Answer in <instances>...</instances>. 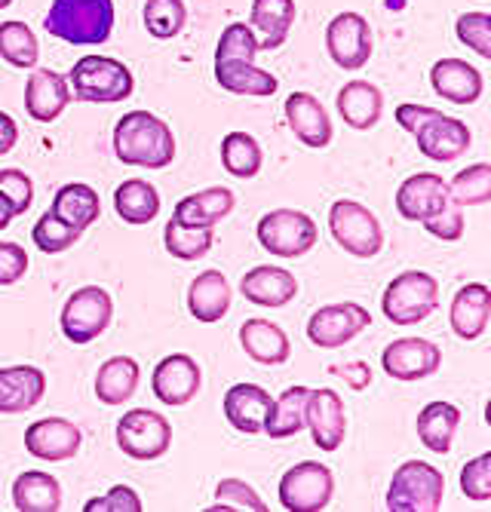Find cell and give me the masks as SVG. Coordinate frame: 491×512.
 I'll list each match as a JSON object with an SVG mask.
<instances>
[{"instance_id": "cell-39", "label": "cell", "mask_w": 491, "mask_h": 512, "mask_svg": "<svg viewBox=\"0 0 491 512\" xmlns=\"http://www.w3.org/2000/svg\"><path fill=\"white\" fill-rule=\"evenodd\" d=\"M0 59L13 68H37L40 43L25 22H0Z\"/></svg>"}, {"instance_id": "cell-47", "label": "cell", "mask_w": 491, "mask_h": 512, "mask_svg": "<svg viewBox=\"0 0 491 512\" xmlns=\"http://www.w3.org/2000/svg\"><path fill=\"white\" fill-rule=\"evenodd\" d=\"M461 494L467 500H491V451H482L461 470Z\"/></svg>"}, {"instance_id": "cell-55", "label": "cell", "mask_w": 491, "mask_h": 512, "mask_svg": "<svg viewBox=\"0 0 491 512\" xmlns=\"http://www.w3.org/2000/svg\"><path fill=\"white\" fill-rule=\"evenodd\" d=\"M13 218H16V215H13V209H10V203H7L4 197H0V230H7Z\"/></svg>"}, {"instance_id": "cell-20", "label": "cell", "mask_w": 491, "mask_h": 512, "mask_svg": "<svg viewBox=\"0 0 491 512\" xmlns=\"http://www.w3.org/2000/svg\"><path fill=\"white\" fill-rule=\"evenodd\" d=\"M71 102L68 80L59 71L50 68H31L28 86H25V111L37 123H53L62 117V111Z\"/></svg>"}, {"instance_id": "cell-35", "label": "cell", "mask_w": 491, "mask_h": 512, "mask_svg": "<svg viewBox=\"0 0 491 512\" xmlns=\"http://www.w3.org/2000/svg\"><path fill=\"white\" fill-rule=\"evenodd\" d=\"M13 506L19 512H59L62 509V485L40 470H25L13 482Z\"/></svg>"}, {"instance_id": "cell-25", "label": "cell", "mask_w": 491, "mask_h": 512, "mask_svg": "<svg viewBox=\"0 0 491 512\" xmlns=\"http://www.w3.org/2000/svg\"><path fill=\"white\" fill-rule=\"evenodd\" d=\"M271 393L258 384H234L228 393H225V417L228 424L237 430V433H246V436H258L264 433V417L271 411Z\"/></svg>"}, {"instance_id": "cell-23", "label": "cell", "mask_w": 491, "mask_h": 512, "mask_svg": "<svg viewBox=\"0 0 491 512\" xmlns=\"http://www.w3.org/2000/svg\"><path fill=\"white\" fill-rule=\"evenodd\" d=\"M47 393V375L34 365L0 368V414H22L40 405Z\"/></svg>"}, {"instance_id": "cell-13", "label": "cell", "mask_w": 491, "mask_h": 512, "mask_svg": "<svg viewBox=\"0 0 491 512\" xmlns=\"http://www.w3.org/2000/svg\"><path fill=\"white\" fill-rule=\"evenodd\" d=\"M384 375L399 384H415L436 375L442 365V350L427 338H399L381 353Z\"/></svg>"}, {"instance_id": "cell-26", "label": "cell", "mask_w": 491, "mask_h": 512, "mask_svg": "<svg viewBox=\"0 0 491 512\" xmlns=\"http://www.w3.org/2000/svg\"><path fill=\"white\" fill-rule=\"evenodd\" d=\"M335 105H338L341 120L350 129L366 132V129L378 126L381 111H384V96H381V89L375 83H369V80H350L338 92Z\"/></svg>"}, {"instance_id": "cell-21", "label": "cell", "mask_w": 491, "mask_h": 512, "mask_svg": "<svg viewBox=\"0 0 491 512\" xmlns=\"http://www.w3.org/2000/svg\"><path fill=\"white\" fill-rule=\"evenodd\" d=\"M286 111V123L295 132V138L307 148H329L332 142V120L326 114V108L320 105L317 96L310 92H292L283 105Z\"/></svg>"}, {"instance_id": "cell-50", "label": "cell", "mask_w": 491, "mask_h": 512, "mask_svg": "<svg viewBox=\"0 0 491 512\" xmlns=\"http://www.w3.org/2000/svg\"><path fill=\"white\" fill-rule=\"evenodd\" d=\"M421 224L427 227L430 237H436L442 243H458L464 237V212H461L458 203H449L439 215H433V218H427Z\"/></svg>"}, {"instance_id": "cell-49", "label": "cell", "mask_w": 491, "mask_h": 512, "mask_svg": "<svg viewBox=\"0 0 491 512\" xmlns=\"http://www.w3.org/2000/svg\"><path fill=\"white\" fill-rule=\"evenodd\" d=\"M142 497L129 485H114L108 494L86 500L83 512H142Z\"/></svg>"}, {"instance_id": "cell-27", "label": "cell", "mask_w": 491, "mask_h": 512, "mask_svg": "<svg viewBox=\"0 0 491 512\" xmlns=\"http://www.w3.org/2000/svg\"><path fill=\"white\" fill-rule=\"evenodd\" d=\"M188 310L197 322H218L231 310V283L221 270H203L188 289Z\"/></svg>"}, {"instance_id": "cell-45", "label": "cell", "mask_w": 491, "mask_h": 512, "mask_svg": "<svg viewBox=\"0 0 491 512\" xmlns=\"http://www.w3.org/2000/svg\"><path fill=\"white\" fill-rule=\"evenodd\" d=\"M212 509H237V512H264V500L252 485L243 479H221L215 488V506Z\"/></svg>"}, {"instance_id": "cell-9", "label": "cell", "mask_w": 491, "mask_h": 512, "mask_svg": "<svg viewBox=\"0 0 491 512\" xmlns=\"http://www.w3.org/2000/svg\"><path fill=\"white\" fill-rule=\"evenodd\" d=\"M172 445V427L160 411L129 408L117 421V448L132 460H157Z\"/></svg>"}, {"instance_id": "cell-33", "label": "cell", "mask_w": 491, "mask_h": 512, "mask_svg": "<svg viewBox=\"0 0 491 512\" xmlns=\"http://www.w3.org/2000/svg\"><path fill=\"white\" fill-rule=\"evenodd\" d=\"M461 424V408L452 402H430L418 414V439L433 454H449Z\"/></svg>"}, {"instance_id": "cell-31", "label": "cell", "mask_w": 491, "mask_h": 512, "mask_svg": "<svg viewBox=\"0 0 491 512\" xmlns=\"http://www.w3.org/2000/svg\"><path fill=\"white\" fill-rule=\"evenodd\" d=\"M215 80L221 89L234 92V96H252V99L274 96L280 86L271 71H261L255 68V62H237V59L215 62Z\"/></svg>"}, {"instance_id": "cell-24", "label": "cell", "mask_w": 491, "mask_h": 512, "mask_svg": "<svg viewBox=\"0 0 491 512\" xmlns=\"http://www.w3.org/2000/svg\"><path fill=\"white\" fill-rule=\"evenodd\" d=\"M491 319V292L485 283H467L455 292L449 322L461 341H476L485 335Z\"/></svg>"}, {"instance_id": "cell-10", "label": "cell", "mask_w": 491, "mask_h": 512, "mask_svg": "<svg viewBox=\"0 0 491 512\" xmlns=\"http://www.w3.org/2000/svg\"><path fill=\"white\" fill-rule=\"evenodd\" d=\"M114 301L102 286H83L74 295H68L62 307V335L71 344H89L111 325Z\"/></svg>"}, {"instance_id": "cell-29", "label": "cell", "mask_w": 491, "mask_h": 512, "mask_svg": "<svg viewBox=\"0 0 491 512\" xmlns=\"http://www.w3.org/2000/svg\"><path fill=\"white\" fill-rule=\"evenodd\" d=\"M295 0H252V31L258 50H280L295 25Z\"/></svg>"}, {"instance_id": "cell-48", "label": "cell", "mask_w": 491, "mask_h": 512, "mask_svg": "<svg viewBox=\"0 0 491 512\" xmlns=\"http://www.w3.org/2000/svg\"><path fill=\"white\" fill-rule=\"evenodd\" d=\"M0 197L13 209V215H25L34 203V184L22 169H0Z\"/></svg>"}, {"instance_id": "cell-7", "label": "cell", "mask_w": 491, "mask_h": 512, "mask_svg": "<svg viewBox=\"0 0 491 512\" xmlns=\"http://www.w3.org/2000/svg\"><path fill=\"white\" fill-rule=\"evenodd\" d=\"M255 237L264 252H271L274 258H301L317 246V221L307 212L298 209H274L261 215Z\"/></svg>"}, {"instance_id": "cell-54", "label": "cell", "mask_w": 491, "mask_h": 512, "mask_svg": "<svg viewBox=\"0 0 491 512\" xmlns=\"http://www.w3.org/2000/svg\"><path fill=\"white\" fill-rule=\"evenodd\" d=\"M16 142H19V126H16V120L10 114L0 111V157L10 154L16 148Z\"/></svg>"}, {"instance_id": "cell-11", "label": "cell", "mask_w": 491, "mask_h": 512, "mask_svg": "<svg viewBox=\"0 0 491 512\" xmlns=\"http://www.w3.org/2000/svg\"><path fill=\"white\" fill-rule=\"evenodd\" d=\"M369 325H372V316L360 304H353V301L326 304L307 319V341L320 350H338L350 344L360 332H366Z\"/></svg>"}, {"instance_id": "cell-14", "label": "cell", "mask_w": 491, "mask_h": 512, "mask_svg": "<svg viewBox=\"0 0 491 512\" xmlns=\"http://www.w3.org/2000/svg\"><path fill=\"white\" fill-rule=\"evenodd\" d=\"M200 387H203L200 365L188 353H172V356L160 359L151 375L154 396L169 408H182V405L194 402Z\"/></svg>"}, {"instance_id": "cell-56", "label": "cell", "mask_w": 491, "mask_h": 512, "mask_svg": "<svg viewBox=\"0 0 491 512\" xmlns=\"http://www.w3.org/2000/svg\"><path fill=\"white\" fill-rule=\"evenodd\" d=\"M10 4H13V0H0V10H7Z\"/></svg>"}, {"instance_id": "cell-46", "label": "cell", "mask_w": 491, "mask_h": 512, "mask_svg": "<svg viewBox=\"0 0 491 512\" xmlns=\"http://www.w3.org/2000/svg\"><path fill=\"white\" fill-rule=\"evenodd\" d=\"M458 40L482 59H491V16L488 13H464L455 25Z\"/></svg>"}, {"instance_id": "cell-30", "label": "cell", "mask_w": 491, "mask_h": 512, "mask_svg": "<svg viewBox=\"0 0 491 512\" xmlns=\"http://www.w3.org/2000/svg\"><path fill=\"white\" fill-rule=\"evenodd\" d=\"M142 368L132 356H111L99 365L96 375V399L108 408H117L132 399V393L139 390Z\"/></svg>"}, {"instance_id": "cell-19", "label": "cell", "mask_w": 491, "mask_h": 512, "mask_svg": "<svg viewBox=\"0 0 491 512\" xmlns=\"http://www.w3.org/2000/svg\"><path fill=\"white\" fill-rule=\"evenodd\" d=\"M240 292L255 307H271L280 310L295 301L298 295V279L286 267L277 264H258L240 279Z\"/></svg>"}, {"instance_id": "cell-1", "label": "cell", "mask_w": 491, "mask_h": 512, "mask_svg": "<svg viewBox=\"0 0 491 512\" xmlns=\"http://www.w3.org/2000/svg\"><path fill=\"white\" fill-rule=\"evenodd\" d=\"M114 154L126 166L166 169L175 160L172 126L151 111H129L114 126Z\"/></svg>"}, {"instance_id": "cell-37", "label": "cell", "mask_w": 491, "mask_h": 512, "mask_svg": "<svg viewBox=\"0 0 491 512\" xmlns=\"http://www.w3.org/2000/svg\"><path fill=\"white\" fill-rule=\"evenodd\" d=\"M307 393L310 387H289L283 390L274 402L271 411L264 417V436L271 439H289L304 430V408H307Z\"/></svg>"}, {"instance_id": "cell-38", "label": "cell", "mask_w": 491, "mask_h": 512, "mask_svg": "<svg viewBox=\"0 0 491 512\" xmlns=\"http://www.w3.org/2000/svg\"><path fill=\"white\" fill-rule=\"evenodd\" d=\"M264 154L255 135L249 132H228L221 138V166H225L234 178H255L261 172Z\"/></svg>"}, {"instance_id": "cell-32", "label": "cell", "mask_w": 491, "mask_h": 512, "mask_svg": "<svg viewBox=\"0 0 491 512\" xmlns=\"http://www.w3.org/2000/svg\"><path fill=\"white\" fill-rule=\"evenodd\" d=\"M234 203L237 200L228 188H206L200 194L178 200L172 218L178 224H191V227H215L218 221H225L234 212Z\"/></svg>"}, {"instance_id": "cell-40", "label": "cell", "mask_w": 491, "mask_h": 512, "mask_svg": "<svg viewBox=\"0 0 491 512\" xmlns=\"http://www.w3.org/2000/svg\"><path fill=\"white\" fill-rule=\"evenodd\" d=\"M215 227H191V224H178L175 218L163 230V246L172 258L178 261H197L212 249V234Z\"/></svg>"}, {"instance_id": "cell-8", "label": "cell", "mask_w": 491, "mask_h": 512, "mask_svg": "<svg viewBox=\"0 0 491 512\" xmlns=\"http://www.w3.org/2000/svg\"><path fill=\"white\" fill-rule=\"evenodd\" d=\"M335 476L320 460H301L280 479V506L289 512H323L332 503Z\"/></svg>"}, {"instance_id": "cell-2", "label": "cell", "mask_w": 491, "mask_h": 512, "mask_svg": "<svg viewBox=\"0 0 491 512\" xmlns=\"http://www.w3.org/2000/svg\"><path fill=\"white\" fill-rule=\"evenodd\" d=\"M43 28L71 46L105 43L114 31V0H53Z\"/></svg>"}, {"instance_id": "cell-18", "label": "cell", "mask_w": 491, "mask_h": 512, "mask_svg": "<svg viewBox=\"0 0 491 512\" xmlns=\"http://www.w3.org/2000/svg\"><path fill=\"white\" fill-rule=\"evenodd\" d=\"M83 445V433L65 417H43L25 430V451L37 460L62 463L71 460Z\"/></svg>"}, {"instance_id": "cell-15", "label": "cell", "mask_w": 491, "mask_h": 512, "mask_svg": "<svg viewBox=\"0 0 491 512\" xmlns=\"http://www.w3.org/2000/svg\"><path fill=\"white\" fill-rule=\"evenodd\" d=\"M304 427L310 430V439H314L320 451H338L347 436V414L341 396L329 387L310 390L304 408Z\"/></svg>"}, {"instance_id": "cell-41", "label": "cell", "mask_w": 491, "mask_h": 512, "mask_svg": "<svg viewBox=\"0 0 491 512\" xmlns=\"http://www.w3.org/2000/svg\"><path fill=\"white\" fill-rule=\"evenodd\" d=\"M188 25L185 0H148L145 4V28L154 40H172Z\"/></svg>"}, {"instance_id": "cell-17", "label": "cell", "mask_w": 491, "mask_h": 512, "mask_svg": "<svg viewBox=\"0 0 491 512\" xmlns=\"http://www.w3.org/2000/svg\"><path fill=\"white\" fill-rule=\"evenodd\" d=\"M449 203H452L449 184H445L442 175H436V172L409 175L396 191V212L406 221H427V218L439 215Z\"/></svg>"}, {"instance_id": "cell-16", "label": "cell", "mask_w": 491, "mask_h": 512, "mask_svg": "<svg viewBox=\"0 0 491 512\" xmlns=\"http://www.w3.org/2000/svg\"><path fill=\"white\" fill-rule=\"evenodd\" d=\"M415 142H418V151L433 160V163H455L461 160L467 151H470V129L464 120L458 117H449V114H436L430 117L418 132H415Z\"/></svg>"}, {"instance_id": "cell-22", "label": "cell", "mask_w": 491, "mask_h": 512, "mask_svg": "<svg viewBox=\"0 0 491 512\" xmlns=\"http://www.w3.org/2000/svg\"><path fill=\"white\" fill-rule=\"evenodd\" d=\"M430 83L439 99L452 102V105H473L479 102L485 80L479 68H473L464 59H439L430 68Z\"/></svg>"}, {"instance_id": "cell-36", "label": "cell", "mask_w": 491, "mask_h": 512, "mask_svg": "<svg viewBox=\"0 0 491 512\" xmlns=\"http://www.w3.org/2000/svg\"><path fill=\"white\" fill-rule=\"evenodd\" d=\"M114 212L126 224H151L160 215V194L151 181L129 178L114 191Z\"/></svg>"}, {"instance_id": "cell-34", "label": "cell", "mask_w": 491, "mask_h": 512, "mask_svg": "<svg viewBox=\"0 0 491 512\" xmlns=\"http://www.w3.org/2000/svg\"><path fill=\"white\" fill-rule=\"evenodd\" d=\"M56 218H62L65 224L77 227V230H86L93 227L102 215V200L96 194V188H89V184H80V181H71V184H62L53 197V209H50Z\"/></svg>"}, {"instance_id": "cell-4", "label": "cell", "mask_w": 491, "mask_h": 512, "mask_svg": "<svg viewBox=\"0 0 491 512\" xmlns=\"http://www.w3.org/2000/svg\"><path fill=\"white\" fill-rule=\"evenodd\" d=\"M381 310L393 325H418L439 310V283L424 270H406L390 279L384 289Z\"/></svg>"}, {"instance_id": "cell-6", "label": "cell", "mask_w": 491, "mask_h": 512, "mask_svg": "<svg viewBox=\"0 0 491 512\" xmlns=\"http://www.w3.org/2000/svg\"><path fill=\"white\" fill-rule=\"evenodd\" d=\"M329 234L353 258H375L384 249V230L375 212L356 200H335L329 209Z\"/></svg>"}, {"instance_id": "cell-28", "label": "cell", "mask_w": 491, "mask_h": 512, "mask_svg": "<svg viewBox=\"0 0 491 512\" xmlns=\"http://www.w3.org/2000/svg\"><path fill=\"white\" fill-rule=\"evenodd\" d=\"M240 347L258 365H283L292 356L286 332L271 319H246L240 329Z\"/></svg>"}, {"instance_id": "cell-42", "label": "cell", "mask_w": 491, "mask_h": 512, "mask_svg": "<svg viewBox=\"0 0 491 512\" xmlns=\"http://www.w3.org/2000/svg\"><path fill=\"white\" fill-rule=\"evenodd\" d=\"M449 197L461 209L464 206H485L491 200V166L476 163V166L461 169L449 184Z\"/></svg>"}, {"instance_id": "cell-53", "label": "cell", "mask_w": 491, "mask_h": 512, "mask_svg": "<svg viewBox=\"0 0 491 512\" xmlns=\"http://www.w3.org/2000/svg\"><path fill=\"white\" fill-rule=\"evenodd\" d=\"M332 371H335V375H341V378L350 384V390H366V387L372 384V371H369V365H363V362L335 365Z\"/></svg>"}, {"instance_id": "cell-52", "label": "cell", "mask_w": 491, "mask_h": 512, "mask_svg": "<svg viewBox=\"0 0 491 512\" xmlns=\"http://www.w3.org/2000/svg\"><path fill=\"white\" fill-rule=\"evenodd\" d=\"M436 114H439L436 108H427V105H409V102H406V105H399V108L393 111L396 123L403 126L409 135H415V132H418L430 117H436Z\"/></svg>"}, {"instance_id": "cell-51", "label": "cell", "mask_w": 491, "mask_h": 512, "mask_svg": "<svg viewBox=\"0 0 491 512\" xmlns=\"http://www.w3.org/2000/svg\"><path fill=\"white\" fill-rule=\"evenodd\" d=\"M28 273V252L19 243H0V286H16Z\"/></svg>"}, {"instance_id": "cell-12", "label": "cell", "mask_w": 491, "mask_h": 512, "mask_svg": "<svg viewBox=\"0 0 491 512\" xmlns=\"http://www.w3.org/2000/svg\"><path fill=\"white\" fill-rule=\"evenodd\" d=\"M326 50H329V59L344 71H356L369 65L372 59L369 19L360 13H338L326 28Z\"/></svg>"}, {"instance_id": "cell-43", "label": "cell", "mask_w": 491, "mask_h": 512, "mask_svg": "<svg viewBox=\"0 0 491 512\" xmlns=\"http://www.w3.org/2000/svg\"><path fill=\"white\" fill-rule=\"evenodd\" d=\"M80 237H83V230L65 224V221L56 218L53 212L40 215L37 224H34V230H31V240H34V246H37L43 255H62V252H68Z\"/></svg>"}, {"instance_id": "cell-44", "label": "cell", "mask_w": 491, "mask_h": 512, "mask_svg": "<svg viewBox=\"0 0 491 512\" xmlns=\"http://www.w3.org/2000/svg\"><path fill=\"white\" fill-rule=\"evenodd\" d=\"M258 37L252 31V25L246 22H231L225 31L218 37V46H215V62L221 59H237V62H255L258 56Z\"/></svg>"}, {"instance_id": "cell-3", "label": "cell", "mask_w": 491, "mask_h": 512, "mask_svg": "<svg viewBox=\"0 0 491 512\" xmlns=\"http://www.w3.org/2000/svg\"><path fill=\"white\" fill-rule=\"evenodd\" d=\"M65 80L71 89V99L96 102V105H117V102L129 99L132 89H136L132 71L111 56H83L68 71Z\"/></svg>"}, {"instance_id": "cell-5", "label": "cell", "mask_w": 491, "mask_h": 512, "mask_svg": "<svg viewBox=\"0 0 491 512\" xmlns=\"http://www.w3.org/2000/svg\"><path fill=\"white\" fill-rule=\"evenodd\" d=\"M445 497V479L427 460H406L396 467L387 488L390 512H436Z\"/></svg>"}]
</instances>
